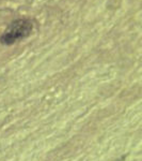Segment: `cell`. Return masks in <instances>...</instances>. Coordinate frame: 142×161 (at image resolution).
Masks as SVG:
<instances>
[{
  "label": "cell",
  "instance_id": "1",
  "mask_svg": "<svg viewBox=\"0 0 142 161\" xmlns=\"http://www.w3.org/2000/svg\"><path fill=\"white\" fill-rule=\"evenodd\" d=\"M32 28L33 24L29 19L15 20L2 33V36L0 37V43L4 44V45H11L22 39L27 38L32 31Z\"/></svg>",
  "mask_w": 142,
  "mask_h": 161
}]
</instances>
